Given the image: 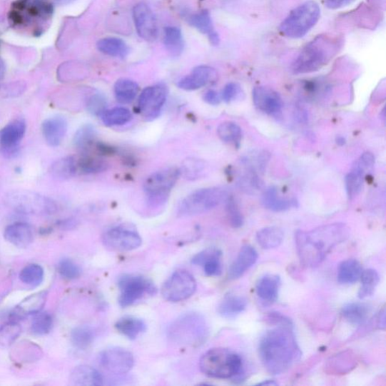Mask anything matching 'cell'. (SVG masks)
<instances>
[{"mask_svg": "<svg viewBox=\"0 0 386 386\" xmlns=\"http://www.w3.org/2000/svg\"><path fill=\"white\" fill-rule=\"evenodd\" d=\"M350 235V228L342 223L319 226L311 231L298 230L295 242L301 263L306 268H316L332 249L347 240Z\"/></svg>", "mask_w": 386, "mask_h": 386, "instance_id": "obj_1", "label": "cell"}, {"mask_svg": "<svg viewBox=\"0 0 386 386\" xmlns=\"http://www.w3.org/2000/svg\"><path fill=\"white\" fill-rule=\"evenodd\" d=\"M259 355L270 374L279 375L288 370L302 356L293 327L278 326L260 339Z\"/></svg>", "mask_w": 386, "mask_h": 386, "instance_id": "obj_2", "label": "cell"}, {"mask_svg": "<svg viewBox=\"0 0 386 386\" xmlns=\"http://www.w3.org/2000/svg\"><path fill=\"white\" fill-rule=\"evenodd\" d=\"M54 14L55 6L50 0H15L9 11L8 22L20 34L39 37L49 29Z\"/></svg>", "mask_w": 386, "mask_h": 386, "instance_id": "obj_3", "label": "cell"}, {"mask_svg": "<svg viewBox=\"0 0 386 386\" xmlns=\"http://www.w3.org/2000/svg\"><path fill=\"white\" fill-rule=\"evenodd\" d=\"M343 39L337 34L317 36L306 45L291 64L295 74H305L320 70L334 59L343 46Z\"/></svg>", "mask_w": 386, "mask_h": 386, "instance_id": "obj_4", "label": "cell"}, {"mask_svg": "<svg viewBox=\"0 0 386 386\" xmlns=\"http://www.w3.org/2000/svg\"><path fill=\"white\" fill-rule=\"evenodd\" d=\"M208 336L209 327L205 318L196 313L180 316L168 329V337L172 342L192 347L203 345Z\"/></svg>", "mask_w": 386, "mask_h": 386, "instance_id": "obj_5", "label": "cell"}, {"mask_svg": "<svg viewBox=\"0 0 386 386\" xmlns=\"http://www.w3.org/2000/svg\"><path fill=\"white\" fill-rule=\"evenodd\" d=\"M199 367L209 377L226 380L242 375L243 362L241 356L235 352L215 348L202 356Z\"/></svg>", "mask_w": 386, "mask_h": 386, "instance_id": "obj_6", "label": "cell"}, {"mask_svg": "<svg viewBox=\"0 0 386 386\" xmlns=\"http://www.w3.org/2000/svg\"><path fill=\"white\" fill-rule=\"evenodd\" d=\"M321 16L320 7L315 1L305 2L293 10L280 25L281 33L291 39L308 34Z\"/></svg>", "mask_w": 386, "mask_h": 386, "instance_id": "obj_7", "label": "cell"}, {"mask_svg": "<svg viewBox=\"0 0 386 386\" xmlns=\"http://www.w3.org/2000/svg\"><path fill=\"white\" fill-rule=\"evenodd\" d=\"M181 175L179 168L171 167L154 172L146 178L143 188L148 198V205L157 208L167 203L169 194Z\"/></svg>", "mask_w": 386, "mask_h": 386, "instance_id": "obj_8", "label": "cell"}, {"mask_svg": "<svg viewBox=\"0 0 386 386\" xmlns=\"http://www.w3.org/2000/svg\"><path fill=\"white\" fill-rule=\"evenodd\" d=\"M229 194L220 188H210L196 191L185 197L178 208L180 217H192L203 214L225 202Z\"/></svg>", "mask_w": 386, "mask_h": 386, "instance_id": "obj_9", "label": "cell"}, {"mask_svg": "<svg viewBox=\"0 0 386 386\" xmlns=\"http://www.w3.org/2000/svg\"><path fill=\"white\" fill-rule=\"evenodd\" d=\"M8 206L28 214H51L56 210V205L50 198L37 193L18 190L6 194Z\"/></svg>", "mask_w": 386, "mask_h": 386, "instance_id": "obj_10", "label": "cell"}, {"mask_svg": "<svg viewBox=\"0 0 386 386\" xmlns=\"http://www.w3.org/2000/svg\"><path fill=\"white\" fill-rule=\"evenodd\" d=\"M118 286L121 293L118 303L123 308L136 303L145 295H153L156 292L153 283L142 276L125 275L118 279Z\"/></svg>", "mask_w": 386, "mask_h": 386, "instance_id": "obj_11", "label": "cell"}, {"mask_svg": "<svg viewBox=\"0 0 386 386\" xmlns=\"http://www.w3.org/2000/svg\"><path fill=\"white\" fill-rule=\"evenodd\" d=\"M196 281L188 271L173 273L162 288V295L167 301L178 303L190 298L196 290Z\"/></svg>", "mask_w": 386, "mask_h": 386, "instance_id": "obj_12", "label": "cell"}, {"mask_svg": "<svg viewBox=\"0 0 386 386\" xmlns=\"http://www.w3.org/2000/svg\"><path fill=\"white\" fill-rule=\"evenodd\" d=\"M167 97L168 90L164 85L144 88L138 100V109L142 116L148 121H154L161 115Z\"/></svg>", "mask_w": 386, "mask_h": 386, "instance_id": "obj_13", "label": "cell"}, {"mask_svg": "<svg viewBox=\"0 0 386 386\" xmlns=\"http://www.w3.org/2000/svg\"><path fill=\"white\" fill-rule=\"evenodd\" d=\"M102 241L105 247L116 251H131L138 249L142 244L140 235L126 226H116L106 231Z\"/></svg>", "mask_w": 386, "mask_h": 386, "instance_id": "obj_14", "label": "cell"}, {"mask_svg": "<svg viewBox=\"0 0 386 386\" xmlns=\"http://www.w3.org/2000/svg\"><path fill=\"white\" fill-rule=\"evenodd\" d=\"M101 365L111 374L125 375L135 365V358L129 351L113 347L103 351L99 356Z\"/></svg>", "mask_w": 386, "mask_h": 386, "instance_id": "obj_15", "label": "cell"}, {"mask_svg": "<svg viewBox=\"0 0 386 386\" xmlns=\"http://www.w3.org/2000/svg\"><path fill=\"white\" fill-rule=\"evenodd\" d=\"M136 28L145 41L153 43L158 37L157 21L151 9L144 3L137 4L133 9Z\"/></svg>", "mask_w": 386, "mask_h": 386, "instance_id": "obj_16", "label": "cell"}, {"mask_svg": "<svg viewBox=\"0 0 386 386\" xmlns=\"http://www.w3.org/2000/svg\"><path fill=\"white\" fill-rule=\"evenodd\" d=\"M25 131L26 123L22 118L16 119L0 130V149L4 155L13 157L18 153Z\"/></svg>", "mask_w": 386, "mask_h": 386, "instance_id": "obj_17", "label": "cell"}, {"mask_svg": "<svg viewBox=\"0 0 386 386\" xmlns=\"http://www.w3.org/2000/svg\"><path fill=\"white\" fill-rule=\"evenodd\" d=\"M253 101L256 108L269 115L280 113L283 108V100L278 93L269 87L259 86L252 92Z\"/></svg>", "mask_w": 386, "mask_h": 386, "instance_id": "obj_18", "label": "cell"}, {"mask_svg": "<svg viewBox=\"0 0 386 386\" xmlns=\"http://www.w3.org/2000/svg\"><path fill=\"white\" fill-rule=\"evenodd\" d=\"M218 73L209 66H198L191 74L181 79L178 86L186 91H194L201 88L208 83L215 81Z\"/></svg>", "mask_w": 386, "mask_h": 386, "instance_id": "obj_19", "label": "cell"}, {"mask_svg": "<svg viewBox=\"0 0 386 386\" xmlns=\"http://www.w3.org/2000/svg\"><path fill=\"white\" fill-rule=\"evenodd\" d=\"M357 364V355L353 351L345 350L328 358L325 370L330 375H345L354 370Z\"/></svg>", "mask_w": 386, "mask_h": 386, "instance_id": "obj_20", "label": "cell"}, {"mask_svg": "<svg viewBox=\"0 0 386 386\" xmlns=\"http://www.w3.org/2000/svg\"><path fill=\"white\" fill-rule=\"evenodd\" d=\"M221 258L222 252L220 249L210 248L195 255L192 259V263L203 266L206 275L216 277L222 273Z\"/></svg>", "mask_w": 386, "mask_h": 386, "instance_id": "obj_21", "label": "cell"}, {"mask_svg": "<svg viewBox=\"0 0 386 386\" xmlns=\"http://www.w3.org/2000/svg\"><path fill=\"white\" fill-rule=\"evenodd\" d=\"M42 131L47 143L52 148H56L68 131V121L61 116L49 118L43 123Z\"/></svg>", "mask_w": 386, "mask_h": 386, "instance_id": "obj_22", "label": "cell"}, {"mask_svg": "<svg viewBox=\"0 0 386 386\" xmlns=\"http://www.w3.org/2000/svg\"><path fill=\"white\" fill-rule=\"evenodd\" d=\"M258 259V251L254 247L247 245L239 251L238 257L229 270V278L235 280L243 276Z\"/></svg>", "mask_w": 386, "mask_h": 386, "instance_id": "obj_23", "label": "cell"}, {"mask_svg": "<svg viewBox=\"0 0 386 386\" xmlns=\"http://www.w3.org/2000/svg\"><path fill=\"white\" fill-rule=\"evenodd\" d=\"M47 299V292L36 293L21 302L11 313L12 321L19 320L30 315L41 311Z\"/></svg>", "mask_w": 386, "mask_h": 386, "instance_id": "obj_24", "label": "cell"}, {"mask_svg": "<svg viewBox=\"0 0 386 386\" xmlns=\"http://www.w3.org/2000/svg\"><path fill=\"white\" fill-rule=\"evenodd\" d=\"M281 278L278 275L266 274L256 284L258 297L266 304L275 303L278 298L281 287Z\"/></svg>", "mask_w": 386, "mask_h": 386, "instance_id": "obj_25", "label": "cell"}, {"mask_svg": "<svg viewBox=\"0 0 386 386\" xmlns=\"http://www.w3.org/2000/svg\"><path fill=\"white\" fill-rule=\"evenodd\" d=\"M4 236L11 244L18 248H26L34 240V231L29 223H16L7 226Z\"/></svg>", "mask_w": 386, "mask_h": 386, "instance_id": "obj_26", "label": "cell"}, {"mask_svg": "<svg viewBox=\"0 0 386 386\" xmlns=\"http://www.w3.org/2000/svg\"><path fill=\"white\" fill-rule=\"evenodd\" d=\"M189 24L198 31L207 35L212 45L218 46L220 44V37L213 24L210 13L206 11L195 13L188 19Z\"/></svg>", "mask_w": 386, "mask_h": 386, "instance_id": "obj_27", "label": "cell"}, {"mask_svg": "<svg viewBox=\"0 0 386 386\" xmlns=\"http://www.w3.org/2000/svg\"><path fill=\"white\" fill-rule=\"evenodd\" d=\"M245 297L235 294L226 295L218 306L219 315L225 318H233L243 313L247 308Z\"/></svg>", "mask_w": 386, "mask_h": 386, "instance_id": "obj_28", "label": "cell"}, {"mask_svg": "<svg viewBox=\"0 0 386 386\" xmlns=\"http://www.w3.org/2000/svg\"><path fill=\"white\" fill-rule=\"evenodd\" d=\"M263 207L274 212H283L298 206L295 198H284L278 195L277 190L270 188L265 190L261 197Z\"/></svg>", "mask_w": 386, "mask_h": 386, "instance_id": "obj_29", "label": "cell"}, {"mask_svg": "<svg viewBox=\"0 0 386 386\" xmlns=\"http://www.w3.org/2000/svg\"><path fill=\"white\" fill-rule=\"evenodd\" d=\"M51 174L59 181L69 180L78 173L77 157L69 156L59 159L51 167Z\"/></svg>", "mask_w": 386, "mask_h": 386, "instance_id": "obj_30", "label": "cell"}, {"mask_svg": "<svg viewBox=\"0 0 386 386\" xmlns=\"http://www.w3.org/2000/svg\"><path fill=\"white\" fill-rule=\"evenodd\" d=\"M71 380L73 385L84 386L102 385L103 381L97 370L86 365L76 367L72 372Z\"/></svg>", "mask_w": 386, "mask_h": 386, "instance_id": "obj_31", "label": "cell"}, {"mask_svg": "<svg viewBox=\"0 0 386 386\" xmlns=\"http://www.w3.org/2000/svg\"><path fill=\"white\" fill-rule=\"evenodd\" d=\"M370 313V306L362 303L345 304L341 310V314L345 320L354 325L364 324L367 320Z\"/></svg>", "mask_w": 386, "mask_h": 386, "instance_id": "obj_32", "label": "cell"}, {"mask_svg": "<svg viewBox=\"0 0 386 386\" xmlns=\"http://www.w3.org/2000/svg\"><path fill=\"white\" fill-rule=\"evenodd\" d=\"M362 272V266L357 260H346L339 266L337 280L341 285H352L361 278Z\"/></svg>", "mask_w": 386, "mask_h": 386, "instance_id": "obj_33", "label": "cell"}, {"mask_svg": "<svg viewBox=\"0 0 386 386\" xmlns=\"http://www.w3.org/2000/svg\"><path fill=\"white\" fill-rule=\"evenodd\" d=\"M116 330L129 340L137 339L146 330L142 319L136 317H123L115 325Z\"/></svg>", "mask_w": 386, "mask_h": 386, "instance_id": "obj_34", "label": "cell"}, {"mask_svg": "<svg viewBox=\"0 0 386 386\" xmlns=\"http://www.w3.org/2000/svg\"><path fill=\"white\" fill-rule=\"evenodd\" d=\"M98 49L103 54L111 57L126 58L129 52V48L123 39L117 37H106L97 43Z\"/></svg>", "mask_w": 386, "mask_h": 386, "instance_id": "obj_35", "label": "cell"}, {"mask_svg": "<svg viewBox=\"0 0 386 386\" xmlns=\"http://www.w3.org/2000/svg\"><path fill=\"white\" fill-rule=\"evenodd\" d=\"M257 240L263 249H273L283 243L284 232L278 226H268L258 231Z\"/></svg>", "mask_w": 386, "mask_h": 386, "instance_id": "obj_36", "label": "cell"}, {"mask_svg": "<svg viewBox=\"0 0 386 386\" xmlns=\"http://www.w3.org/2000/svg\"><path fill=\"white\" fill-rule=\"evenodd\" d=\"M164 45L173 57L180 56L184 49V39L181 31L176 26H167L165 29Z\"/></svg>", "mask_w": 386, "mask_h": 386, "instance_id": "obj_37", "label": "cell"}, {"mask_svg": "<svg viewBox=\"0 0 386 386\" xmlns=\"http://www.w3.org/2000/svg\"><path fill=\"white\" fill-rule=\"evenodd\" d=\"M139 92V86L135 81L128 78H121L114 86L115 96L118 102L127 104L136 99Z\"/></svg>", "mask_w": 386, "mask_h": 386, "instance_id": "obj_38", "label": "cell"}, {"mask_svg": "<svg viewBox=\"0 0 386 386\" xmlns=\"http://www.w3.org/2000/svg\"><path fill=\"white\" fill-rule=\"evenodd\" d=\"M43 355L39 346L31 342H21L13 350L12 356L21 363H31L39 360Z\"/></svg>", "mask_w": 386, "mask_h": 386, "instance_id": "obj_39", "label": "cell"}, {"mask_svg": "<svg viewBox=\"0 0 386 386\" xmlns=\"http://www.w3.org/2000/svg\"><path fill=\"white\" fill-rule=\"evenodd\" d=\"M244 171L238 178L240 188L249 194H255L263 189V183L259 176V173L250 167L244 166Z\"/></svg>", "mask_w": 386, "mask_h": 386, "instance_id": "obj_40", "label": "cell"}, {"mask_svg": "<svg viewBox=\"0 0 386 386\" xmlns=\"http://www.w3.org/2000/svg\"><path fill=\"white\" fill-rule=\"evenodd\" d=\"M78 173L83 175L98 174L106 171L109 164L100 158L84 155L77 157Z\"/></svg>", "mask_w": 386, "mask_h": 386, "instance_id": "obj_41", "label": "cell"}, {"mask_svg": "<svg viewBox=\"0 0 386 386\" xmlns=\"http://www.w3.org/2000/svg\"><path fill=\"white\" fill-rule=\"evenodd\" d=\"M96 130L90 124L85 125L78 129L73 138L76 148L81 151H88L96 139Z\"/></svg>", "mask_w": 386, "mask_h": 386, "instance_id": "obj_42", "label": "cell"}, {"mask_svg": "<svg viewBox=\"0 0 386 386\" xmlns=\"http://www.w3.org/2000/svg\"><path fill=\"white\" fill-rule=\"evenodd\" d=\"M101 116L106 126H123L131 121L133 118L131 111L125 108L106 110Z\"/></svg>", "mask_w": 386, "mask_h": 386, "instance_id": "obj_43", "label": "cell"}, {"mask_svg": "<svg viewBox=\"0 0 386 386\" xmlns=\"http://www.w3.org/2000/svg\"><path fill=\"white\" fill-rule=\"evenodd\" d=\"M362 286L358 291V298L365 299L374 295L380 283V275L377 270L368 269L363 270L361 276Z\"/></svg>", "mask_w": 386, "mask_h": 386, "instance_id": "obj_44", "label": "cell"}, {"mask_svg": "<svg viewBox=\"0 0 386 386\" xmlns=\"http://www.w3.org/2000/svg\"><path fill=\"white\" fill-rule=\"evenodd\" d=\"M96 332L89 326H78L71 332V340L77 349L86 350L94 342Z\"/></svg>", "mask_w": 386, "mask_h": 386, "instance_id": "obj_45", "label": "cell"}, {"mask_svg": "<svg viewBox=\"0 0 386 386\" xmlns=\"http://www.w3.org/2000/svg\"><path fill=\"white\" fill-rule=\"evenodd\" d=\"M218 135L222 141L237 145L240 143L243 131L240 126L236 123L225 122L219 126Z\"/></svg>", "mask_w": 386, "mask_h": 386, "instance_id": "obj_46", "label": "cell"}, {"mask_svg": "<svg viewBox=\"0 0 386 386\" xmlns=\"http://www.w3.org/2000/svg\"><path fill=\"white\" fill-rule=\"evenodd\" d=\"M21 334V327L16 321H11L0 327V348L6 349L16 342Z\"/></svg>", "mask_w": 386, "mask_h": 386, "instance_id": "obj_47", "label": "cell"}, {"mask_svg": "<svg viewBox=\"0 0 386 386\" xmlns=\"http://www.w3.org/2000/svg\"><path fill=\"white\" fill-rule=\"evenodd\" d=\"M205 169L206 164L201 159L190 158L184 161L182 168L180 170L186 179L194 181L200 178Z\"/></svg>", "mask_w": 386, "mask_h": 386, "instance_id": "obj_48", "label": "cell"}, {"mask_svg": "<svg viewBox=\"0 0 386 386\" xmlns=\"http://www.w3.org/2000/svg\"><path fill=\"white\" fill-rule=\"evenodd\" d=\"M363 173L356 168L345 177V189L350 199H353L361 193L364 186Z\"/></svg>", "mask_w": 386, "mask_h": 386, "instance_id": "obj_49", "label": "cell"}, {"mask_svg": "<svg viewBox=\"0 0 386 386\" xmlns=\"http://www.w3.org/2000/svg\"><path fill=\"white\" fill-rule=\"evenodd\" d=\"M19 277L24 284L36 287L44 281V270L38 264H31L22 270Z\"/></svg>", "mask_w": 386, "mask_h": 386, "instance_id": "obj_50", "label": "cell"}, {"mask_svg": "<svg viewBox=\"0 0 386 386\" xmlns=\"http://www.w3.org/2000/svg\"><path fill=\"white\" fill-rule=\"evenodd\" d=\"M53 327L52 316L48 313H38L33 319L31 330L34 335L43 336L49 334Z\"/></svg>", "mask_w": 386, "mask_h": 386, "instance_id": "obj_51", "label": "cell"}, {"mask_svg": "<svg viewBox=\"0 0 386 386\" xmlns=\"http://www.w3.org/2000/svg\"><path fill=\"white\" fill-rule=\"evenodd\" d=\"M224 203L230 225L235 229L242 228L244 224V217L234 198L229 195Z\"/></svg>", "mask_w": 386, "mask_h": 386, "instance_id": "obj_52", "label": "cell"}, {"mask_svg": "<svg viewBox=\"0 0 386 386\" xmlns=\"http://www.w3.org/2000/svg\"><path fill=\"white\" fill-rule=\"evenodd\" d=\"M60 275L68 280H74L81 275V269L70 259H63L59 265Z\"/></svg>", "mask_w": 386, "mask_h": 386, "instance_id": "obj_53", "label": "cell"}, {"mask_svg": "<svg viewBox=\"0 0 386 386\" xmlns=\"http://www.w3.org/2000/svg\"><path fill=\"white\" fill-rule=\"evenodd\" d=\"M106 98L98 93L87 98L86 108L92 115L101 116L106 111Z\"/></svg>", "mask_w": 386, "mask_h": 386, "instance_id": "obj_54", "label": "cell"}, {"mask_svg": "<svg viewBox=\"0 0 386 386\" xmlns=\"http://www.w3.org/2000/svg\"><path fill=\"white\" fill-rule=\"evenodd\" d=\"M242 95V88L237 83H230L226 85L222 92V99L226 103H230Z\"/></svg>", "mask_w": 386, "mask_h": 386, "instance_id": "obj_55", "label": "cell"}, {"mask_svg": "<svg viewBox=\"0 0 386 386\" xmlns=\"http://www.w3.org/2000/svg\"><path fill=\"white\" fill-rule=\"evenodd\" d=\"M266 323L275 326L293 327L292 321L287 316L279 313H271L264 318Z\"/></svg>", "mask_w": 386, "mask_h": 386, "instance_id": "obj_56", "label": "cell"}, {"mask_svg": "<svg viewBox=\"0 0 386 386\" xmlns=\"http://www.w3.org/2000/svg\"><path fill=\"white\" fill-rule=\"evenodd\" d=\"M375 163V158L374 155L370 153H365L358 159L354 167L365 175L366 172H368L374 167Z\"/></svg>", "mask_w": 386, "mask_h": 386, "instance_id": "obj_57", "label": "cell"}, {"mask_svg": "<svg viewBox=\"0 0 386 386\" xmlns=\"http://www.w3.org/2000/svg\"><path fill=\"white\" fill-rule=\"evenodd\" d=\"M204 101L213 106H217L220 103L221 98L218 93L214 90L207 91L203 96Z\"/></svg>", "mask_w": 386, "mask_h": 386, "instance_id": "obj_58", "label": "cell"}, {"mask_svg": "<svg viewBox=\"0 0 386 386\" xmlns=\"http://www.w3.org/2000/svg\"><path fill=\"white\" fill-rule=\"evenodd\" d=\"M355 0H325V6L330 9H337L348 6Z\"/></svg>", "mask_w": 386, "mask_h": 386, "instance_id": "obj_59", "label": "cell"}, {"mask_svg": "<svg viewBox=\"0 0 386 386\" xmlns=\"http://www.w3.org/2000/svg\"><path fill=\"white\" fill-rule=\"evenodd\" d=\"M377 327L380 330L385 329V310L382 309L377 316Z\"/></svg>", "mask_w": 386, "mask_h": 386, "instance_id": "obj_60", "label": "cell"}, {"mask_svg": "<svg viewBox=\"0 0 386 386\" xmlns=\"http://www.w3.org/2000/svg\"><path fill=\"white\" fill-rule=\"evenodd\" d=\"M6 66L4 61L0 58V82L4 81L6 75Z\"/></svg>", "mask_w": 386, "mask_h": 386, "instance_id": "obj_61", "label": "cell"}, {"mask_svg": "<svg viewBox=\"0 0 386 386\" xmlns=\"http://www.w3.org/2000/svg\"><path fill=\"white\" fill-rule=\"evenodd\" d=\"M54 1L61 6L68 5L75 1V0H54Z\"/></svg>", "mask_w": 386, "mask_h": 386, "instance_id": "obj_62", "label": "cell"}, {"mask_svg": "<svg viewBox=\"0 0 386 386\" xmlns=\"http://www.w3.org/2000/svg\"><path fill=\"white\" fill-rule=\"evenodd\" d=\"M257 385L272 386V385H278V383L275 382L274 380H266V381H263L262 382L257 384Z\"/></svg>", "mask_w": 386, "mask_h": 386, "instance_id": "obj_63", "label": "cell"}]
</instances>
